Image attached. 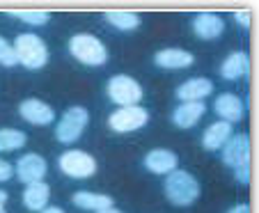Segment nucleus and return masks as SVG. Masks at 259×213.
<instances>
[{"label":"nucleus","mask_w":259,"mask_h":213,"mask_svg":"<svg viewBox=\"0 0 259 213\" xmlns=\"http://www.w3.org/2000/svg\"><path fill=\"white\" fill-rule=\"evenodd\" d=\"M106 21L113 25V28L124 30V32H131V30L140 28V16H138L136 12H108Z\"/></svg>","instance_id":"21"},{"label":"nucleus","mask_w":259,"mask_h":213,"mask_svg":"<svg viewBox=\"0 0 259 213\" xmlns=\"http://www.w3.org/2000/svg\"><path fill=\"white\" fill-rule=\"evenodd\" d=\"M232 138V124H227V121H213V124L209 126L204 131V136H202V147L209 151H218L225 147V142Z\"/></svg>","instance_id":"17"},{"label":"nucleus","mask_w":259,"mask_h":213,"mask_svg":"<svg viewBox=\"0 0 259 213\" xmlns=\"http://www.w3.org/2000/svg\"><path fill=\"white\" fill-rule=\"evenodd\" d=\"M165 197L175 206H191L200 197V184L193 175L184 169H175L165 177Z\"/></svg>","instance_id":"2"},{"label":"nucleus","mask_w":259,"mask_h":213,"mask_svg":"<svg viewBox=\"0 0 259 213\" xmlns=\"http://www.w3.org/2000/svg\"><path fill=\"white\" fill-rule=\"evenodd\" d=\"M250 73V58L245 51H236V53L227 55L225 62L220 64V76L225 80H239Z\"/></svg>","instance_id":"16"},{"label":"nucleus","mask_w":259,"mask_h":213,"mask_svg":"<svg viewBox=\"0 0 259 213\" xmlns=\"http://www.w3.org/2000/svg\"><path fill=\"white\" fill-rule=\"evenodd\" d=\"M0 64L3 67H16V53H14V46L7 41L5 37H0Z\"/></svg>","instance_id":"24"},{"label":"nucleus","mask_w":259,"mask_h":213,"mask_svg":"<svg viewBox=\"0 0 259 213\" xmlns=\"http://www.w3.org/2000/svg\"><path fill=\"white\" fill-rule=\"evenodd\" d=\"M14 53L16 62H21L30 71L44 69V64L49 62V49H46L44 39L37 37L34 32H23L14 39Z\"/></svg>","instance_id":"1"},{"label":"nucleus","mask_w":259,"mask_h":213,"mask_svg":"<svg viewBox=\"0 0 259 213\" xmlns=\"http://www.w3.org/2000/svg\"><path fill=\"white\" fill-rule=\"evenodd\" d=\"M46 169H49V165H46V160L39 154H25L19 158L14 172L19 177V181L30 186V184H37V181H44Z\"/></svg>","instance_id":"8"},{"label":"nucleus","mask_w":259,"mask_h":213,"mask_svg":"<svg viewBox=\"0 0 259 213\" xmlns=\"http://www.w3.org/2000/svg\"><path fill=\"white\" fill-rule=\"evenodd\" d=\"M177 163H179V158L170 149H152L145 156V167L154 175H170L177 169Z\"/></svg>","instance_id":"14"},{"label":"nucleus","mask_w":259,"mask_h":213,"mask_svg":"<svg viewBox=\"0 0 259 213\" xmlns=\"http://www.w3.org/2000/svg\"><path fill=\"white\" fill-rule=\"evenodd\" d=\"M19 115L28 124H34V126H49L55 119V110L49 103L39 101V99H25V101H21Z\"/></svg>","instance_id":"10"},{"label":"nucleus","mask_w":259,"mask_h":213,"mask_svg":"<svg viewBox=\"0 0 259 213\" xmlns=\"http://www.w3.org/2000/svg\"><path fill=\"white\" fill-rule=\"evenodd\" d=\"M213 110L223 121H227V124H236V121L243 119L245 103H243V99H239L236 94L225 92L213 101Z\"/></svg>","instance_id":"11"},{"label":"nucleus","mask_w":259,"mask_h":213,"mask_svg":"<svg viewBox=\"0 0 259 213\" xmlns=\"http://www.w3.org/2000/svg\"><path fill=\"white\" fill-rule=\"evenodd\" d=\"M12 177H14V167H12L7 160L0 158V184H5V181H10Z\"/></svg>","instance_id":"27"},{"label":"nucleus","mask_w":259,"mask_h":213,"mask_svg":"<svg viewBox=\"0 0 259 213\" xmlns=\"http://www.w3.org/2000/svg\"><path fill=\"white\" fill-rule=\"evenodd\" d=\"M225 30V21L220 19L218 14H211V12H202L193 19V32L197 34L204 41H211V39H218Z\"/></svg>","instance_id":"13"},{"label":"nucleus","mask_w":259,"mask_h":213,"mask_svg":"<svg viewBox=\"0 0 259 213\" xmlns=\"http://www.w3.org/2000/svg\"><path fill=\"white\" fill-rule=\"evenodd\" d=\"M209 94H213V82L209 78H188L186 82H181L179 88H177V99L181 103L202 101Z\"/></svg>","instance_id":"12"},{"label":"nucleus","mask_w":259,"mask_h":213,"mask_svg":"<svg viewBox=\"0 0 259 213\" xmlns=\"http://www.w3.org/2000/svg\"><path fill=\"white\" fill-rule=\"evenodd\" d=\"M19 21H23V23H28V25H46L51 21V16H49V12H19V14H14Z\"/></svg>","instance_id":"23"},{"label":"nucleus","mask_w":259,"mask_h":213,"mask_svg":"<svg viewBox=\"0 0 259 213\" xmlns=\"http://www.w3.org/2000/svg\"><path fill=\"white\" fill-rule=\"evenodd\" d=\"M108 97L122 108L138 106V101H142V88L136 78L119 73V76H113L108 80Z\"/></svg>","instance_id":"5"},{"label":"nucleus","mask_w":259,"mask_h":213,"mask_svg":"<svg viewBox=\"0 0 259 213\" xmlns=\"http://www.w3.org/2000/svg\"><path fill=\"white\" fill-rule=\"evenodd\" d=\"M60 169L71 179H90L97 172V160L88 151L69 149L60 156Z\"/></svg>","instance_id":"6"},{"label":"nucleus","mask_w":259,"mask_h":213,"mask_svg":"<svg viewBox=\"0 0 259 213\" xmlns=\"http://www.w3.org/2000/svg\"><path fill=\"white\" fill-rule=\"evenodd\" d=\"M227 213H250V206L248 204H239V206H234L232 211H227Z\"/></svg>","instance_id":"28"},{"label":"nucleus","mask_w":259,"mask_h":213,"mask_svg":"<svg viewBox=\"0 0 259 213\" xmlns=\"http://www.w3.org/2000/svg\"><path fill=\"white\" fill-rule=\"evenodd\" d=\"M234 21L241 25L243 30H250V25H252V12L250 10H241L234 14Z\"/></svg>","instance_id":"25"},{"label":"nucleus","mask_w":259,"mask_h":213,"mask_svg":"<svg viewBox=\"0 0 259 213\" xmlns=\"http://www.w3.org/2000/svg\"><path fill=\"white\" fill-rule=\"evenodd\" d=\"M223 163L234 169L250 163V136L248 133L232 136L225 142V147H223Z\"/></svg>","instance_id":"9"},{"label":"nucleus","mask_w":259,"mask_h":213,"mask_svg":"<svg viewBox=\"0 0 259 213\" xmlns=\"http://www.w3.org/2000/svg\"><path fill=\"white\" fill-rule=\"evenodd\" d=\"M5 202H7V193L0 190V213H5Z\"/></svg>","instance_id":"30"},{"label":"nucleus","mask_w":259,"mask_h":213,"mask_svg":"<svg viewBox=\"0 0 259 213\" xmlns=\"http://www.w3.org/2000/svg\"><path fill=\"white\" fill-rule=\"evenodd\" d=\"M39 213H64V211L60 206H46V208H41Z\"/></svg>","instance_id":"29"},{"label":"nucleus","mask_w":259,"mask_h":213,"mask_svg":"<svg viewBox=\"0 0 259 213\" xmlns=\"http://www.w3.org/2000/svg\"><path fill=\"white\" fill-rule=\"evenodd\" d=\"M49 197H51L49 184H44V181H37V184L25 186L23 204H25V208H30V211H37V213H39L41 208L49 206Z\"/></svg>","instance_id":"20"},{"label":"nucleus","mask_w":259,"mask_h":213,"mask_svg":"<svg viewBox=\"0 0 259 213\" xmlns=\"http://www.w3.org/2000/svg\"><path fill=\"white\" fill-rule=\"evenodd\" d=\"M234 177H236V181H239V184L248 186V184H250V163H248V165H241V167H236V169H234Z\"/></svg>","instance_id":"26"},{"label":"nucleus","mask_w":259,"mask_h":213,"mask_svg":"<svg viewBox=\"0 0 259 213\" xmlns=\"http://www.w3.org/2000/svg\"><path fill=\"white\" fill-rule=\"evenodd\" d=\"M28 142V136L16 129H0V151H16Z\"/></svg>","instance_id":"22"},{"label":"nucleus","mask_w":259,"mask_h":213,"mask_svg":"<svg viewBox=\"0 0 259 213\" xmlns=\"http://www.w3.org/2000/svg\"><path fill=\"white\" fill-rule=\"evenodd\" d=\"M154 62L158 64L161 69H188L195 58L193 53L188 51H181V49H165V51H158L154 55Z\"/></svg>","instance_id":"18"},{"label":"nucleus","mask_w":259,"mask_h":213,"mask_svg":"<svg viewBox=\"0 0 259 213\" xmlns=\"http://www.w3.org/2000/svg\"><path fill=\"white\" fill-rule=\"evenodd\" d=\"M90 112L83 106H73L60 117L58 126H55V138H58L62 145H71L83 136L85 126H88Z\"/></svg>","instance_id":"4"},{"label":"nucleus","mask_w":259,"mask_h":213,"mask_svg":"<svg viewBox=\"0 0 259 213\" xmlns=\"http://www.w3.org/2000/svg\"><path fill=\"white\" fill-rule=\"evenodd\" d=\"M99 213H122V211H117V208H106V211H99Z\"/></svg>","instance_id":"31"},{"label":"nucleus","mask_w":259,"mask_h":213,"mask_svg":"<svg viewBox=\"0 0 259 213\" xmlns=\"http://www.w3.org/2000/svg\"><path fill=\"white\" fill-rule=\"evenodd\" d=\"M204 101H188V103H179L172 112V121L179 129H193L197 121L204 115Z\"/></svg>","instance_id":"15"},{"label":"nucleus","mask_w":259,"mask_h":213,"mask_svg":"<svg viewBox=\"0 0 259 213\" xmlns=\"http://www.w3.org/2000/svg\"><path fill=\"white\" fill-rule=\"evenodd\" d=\"M69 53L78 62L88 64V67H101L108 60V49L103 46V41L94 34H73L69 39Z\"/></svg>","instance_id":"3"},{"label":"nucleus","mask_w":259,"mask_h":213,"mask_svg":"<svg viewBox=\"0 0 259 213\" xmlns=\"http://www.w3.org/2000/svg\"><path fill=\"white\" fill-rule=\"evenodd\" d=\"M73 206L83 208V211H106V208H113V197H108V195H99V193H90V190H78V193H73L71 197Z\"/></svg>","instance_id":"19"},{"label":"nucleus","mask_w":259,"mask_h":213,"mask_svg":"<svg viewBox=\"0 0 259 213\" xmlns=\"http://www.w3.org/2000/svg\"><path fill=\"white\" fill-rule=\"evenodd\" d=\"M149 121V112L145 110L142 106H126V108H119L110 115L108 119V126L117 133H131L138 131L142 126Z\"/></svg>","instance_id":"7"}]
</instances>
